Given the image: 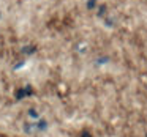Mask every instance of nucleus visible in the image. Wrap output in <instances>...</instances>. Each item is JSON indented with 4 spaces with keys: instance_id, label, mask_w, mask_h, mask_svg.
I'll use <instances>...</instances> for the list:
<instances>
[]
</instances>
